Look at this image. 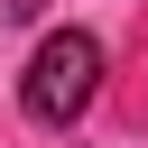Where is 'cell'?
<instances>
[{
  "instance_id": "2",
  "label": "cell",
  "mask_w": 148,
  "mask_h": 148,
  "mask_svg": "<svg viewBox=\"0 0 148 148\" xmlns=\"http://www.w3.org/2000/svg\"><path fill=\"white\" fill-rule=\"evenodd\" d=\"M0 9H9V18H37V9H46V0H0Z\"/></svg>"
},
{
  "instance_id": "1",
  "label": "cell",
  "mask_w": 148,
  "mask_h": 148,
  "mask_svg": "<svg viewBox=\"0 0 148 148\" xmlns=\"http://www.w3.org/2000/svg\"><path fill=\"white\" fill-rule=\"evenodd\" d=\"M92 92H102V37H92V28H56V37L28 56V83H18L28 120L74 130V120L92 111Z\"/></svg>"
}]
</instances>
